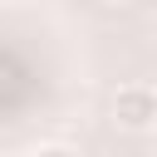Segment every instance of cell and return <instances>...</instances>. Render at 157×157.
Segmentation results:
<instances>
[{"mask_svg":"<svg viewBox=\"0 0 157 157\" xmlns=\"http://www.w3.org/2000/svg\"><path fill=\"white\" fill-rule=\"evenodd\" d=\"M113 123L123 132H152L157 128V88L147 83H123L113 93Z\"/></svg>","mask_w":157,"mask_h":157,"instance_id":"6da1fadb","label":"cell"},{"mask_svg":"<svg viewBox=\"0 0 157 157\" xmlns=\"http://www.w3.org/2000/svg\"><path fill=\"white\" fill-rule=\"evenodd\" d=\"M29 157H78V152H74V147H64V142H39Z\"/></svg>","mask_w":157,"mask_h":157,"instance_id":"7a4b0ae2","label":"cell"},{"mask_svg":"<svg viewBox=\"0 0 157 157\" xmlns=\"http://www.w3.org/2000/svg\"><path fill=\"white\" fill-rule=\"evenodd\" d=\"M113 5H123V0H113Z\"/></svg>","mask_w":157,"mask_h":157,"instance_id":"277c9868","label":"cell"},{"mask_svg":"<svg viewBox=\"0 0 157 157\" xmlns=\"http://www.w3.org/2000/svg\"><path fill=\"white\" fill-rule=\"evenodd\" d=\"M147 137H152V157H157V128H152V132H147Z\"/></svg>","mask_w":157,"mask_h":157,"instance_id":"3957f363","label":"cell"}]
</instances>
